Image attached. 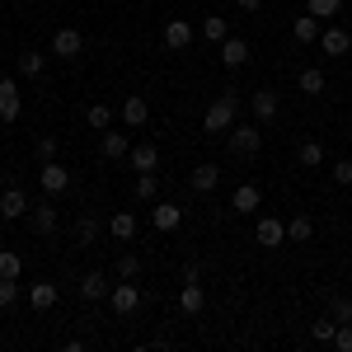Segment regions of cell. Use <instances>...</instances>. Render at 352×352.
<instances>
[{"mask_svg": "<svg viewBox=\"0 0 352 352\" xmlns=\"http://www.w3.org/2000/svg\"><path fill=\"white\" fill-rule=\"evenodd\" d=\"M235 122H240V99H235V94H230V89H226V94H221L217 104H212V109L202 113V132L221 136V132H230V127H235Z\"/></svg>", "mask_w": 352, "mask_h": 352, "instance_id": "cell-1", "label": "cell"}, {"mask_svg": "<svg viewBox=\"0 0 352 352\" xmlns=\"http://www.w3.org/2000/svg\"><path fill=\"white\" fill-rule=\"evenodd\" d=\"M38 184H43V192H47V197H61V192L71 188V169H66V164H56V160H43Z\"/></svg>", "mask_w": 352, "mask_h": 352, "instance_id": "cell-2", "label": "cell"}, {"mask_svg": "<svg viewBox=\"0 0 352 352\" xmlns=\"http://www.w3.org/2000/svg\"><path fill=\"white\" fill-rule=\"evenodd\" d=\"M80 52H85V33H80V28H56V33H52V56L76 61Z\"/></svg>", "mask_w": 352, "mask_h": 352, "instance_id": "cell-3", "label": "cell"}, {"mask_svg": "<svg viewBox=\"0 0 352 352\" xmlns=\"http://www.w3.org/2000/svg\"><path fill=\"white\" fill-rule=\"evenodd\" d=\"M109 305H113V315H132L136 305H141V292H136L132 277H122V282L109 292Z\"/></svg>", "mask_w": 352, "mask_h": 352, "instance_id": "cell-4", "label": "cell"}, {"mask_svg": "<svg viewBox=\"0 0 352 352\" xmlns=\"http://www.w3.org/2000/svg\"><path fill=\"white\" fill-rule=\"evenodd\" d=\"M258 146H263V132L258 127H244V122L230 127V151L235 155H258Z\"/></svg>", "mask_w": 352, "mask_h": 352, "instance_id": "cell-5", "label": "cell"}, {"mask_svg": "<svg viewBox=\"0 0 352 352\" xmlns=\"http://www.w3.org/2000/svg\"><path fill=\"white\" fill-rule=\"evenodd\" d=\"M151 221H155V230H160V235H174V230L184 226V207H179V202H155Z\"/></svg>", "mask_w": 352, "mask_h": 352, "instance_id": "cell-6", "label": "cell"}, {"mask_svg": "<svg viewBox=\"0 0 352 352\" xmlns=\"http://www.w3.org/2000/svg\"><path fill=\"white\" fill-rule=\"evenodd\" d=\"M249 109H254V118H258V122H272V118L282 113V99H277V89H254Z\"/></svg>", "mask_w": 352, "mask_h": 352, "instance_id": "cell-7", "label": "cell"}, {"mask_svg": "<svg viewBox=\"0 0 352 352\" xmlns=\"http://www.w3.org/2000/svg\"><path fill=\"white\" fill-rule=\"evenodd\" d=\"M28 226H33L38 235H52V230H56V197L38 202V207H28Z\"/></svg>", "mask_w": 352, "mask_h": 352, "instance_id": "cell-8", "label": "cell"}, {"mask_svg": "<svg viewBox=\"0 0 352 352\" xmlns=\"http://www.w3.org/2000/svg\"><path fill=\"white\" fill-rule=\"evenodd\" d=\"M24 113V99H19V85L14 80H0V122H14Z\"/></svg>", "mask_w": 352, "mask_h": 352, "instance_id": "cell-9", "label": "cell"}, {"mask_svg": "<svg viewBox=\"0 0 352 352\" xmlns=\"http://www.w3.org/2000/svg\"><path fill=\"white\" fill-rule=\"evenodd\" d=\"M118 118H122L127 127H146V118H151V104H146L141 94H127V99H122V109H118Z\"/></svg>", "mask_w": 352, "mask_h": 352, "instance_id": "cell-10", "label": "cell"}, {"mask_svg": "<svg viewBox=\"0 0 352 352\" xmlns=\"http://www.w3.org/2000/svg\"><path fill=\"white\" fill-rule=\"evenodd\" d=\"M254 240L263 244V249H277V244L287 240V226H282L277 217H263L258 226H254Z\"/></svg>", "mask_w": 352, "mask_h": 352, "instance_id": "cell-11", "label": "cell"}, {"mask_svg": "<svg viewBox=\"0 0 352 352\" xmlns=\"http://www.w3.org/2000/svg\"><path fill=\"white\" fill-rule=\"evenodd\" d=\"M188 43H192V24L188 19H169V24H164V47H169V52H184Z\"/></svg>", "mask_w": 352, "mask_h": 352, "instance_id": "cell-12", "label": "cell"}, {"mask_svg": "<svg viewBox=\"0 0 352 352\" xmlns=\"http://www.w3.org/2000/svg\"><path fill=\"white\" fill-rule=\"evenodd\" d=\"M127 164H132L136 174H155V169H160V151H155V146H132V151H127Z\"/></svg>", "mask_w": 352, "mask_h": 352, "instance_id": "cell-13", "label": "cell"}, {"mask_svg": "<svg viewBox=\"0 0 352 352\" xmlns=\"http://www.w3.org/2000/svg\"><path fill=\"white\" fill-rule=\"evenodd\" d=\"M202 282H197V277H184V292H179V310H184V315H202Z\"/></svg>", "mask_w": 352, "mask_h": 352, "instance_id": "cell-14", "label": "cell"}, {"mask_svg": "<svg viewBox=\"0 0 352 352\" xmlns=\"http://www.w3.org/2000/svg\"><path fill=\"white\" fill-rule=\"evenodd\" d=\"M258 202H263V192L254 188V184H240V188H235V197H230L235 217H249V212H258Z\"/></svg>", "mask_w": 352, "mask_h": 352, "instance_id": "cell-15", "label": "cell"}, {"mask_svg": "<svg viewBox=\"0 0 352 352\" xmlns=\"http://www.w3.org/2000/svg\"><path fill=\"white\" fill-rule=\"evenodd\" d=\"M320 47H324L329 56H348L352 33H348V28H324V33H320Z\"/></svg>", "mask_w": 352, "mask_h": 352, "instance_id": "cell-16", "label": "cell"}, {"mask_svg": "<svg viewBox=\"0 0 352 352\" xmlns=\"http://www.w3.org/2000/svg\"><path fill=\"white\" fill-rule=\"evenodd\" d=\"M0 217H28V197H24V188H5L0 192Z\"/></svg>", "mask_w": 352, "mask_h": 352, "instance_id": "cell-17", "label": "cell"}, {"mask_svg": "<svg viewBox=\"0 0 352 352\" xmlns=\"http://www.w3.org/2000/svg\"><path fill=\"white\" fill-rule=\"evenodd\" d=\"M99 151H104V160H127V136L122 132H113V127H104V141H99Z\"/></svg>", "mask_w": 352, "mask_h": 352, "instance_id": "cell-18", "label": "cell"}, {"mask_svg": "<svg viewBox=\"0 0 352 352\" xmlns=\"http://www.w3.org/2000/svg\"><path fill=\"white\" fill-rule=\"evenodd\" d=\"M188 184H192V192H212L221 184V169L217 164H197V169L188 174Z\"/></svg>", "mask_w": 352, "mask_h": 352, "instance_id": "cell-19", "label": "cell"}, {"mask_svg": "<svg viewBox=\"0 0 352 352\" xmlns=\"http://www.w3.org/2000/svg\"><path fill=\"white\" fill-rule=\"evenodd\" d=\"M109 292H113V287H109V277H104V272H85V277H80V296L85 300H104Z\"/></svg>", "mask_w": 352, "mask_h": 352, "instance_id": "cell-20", "label": "cell"}, {"mask_svg": "<svg viewBox=\"0 0 352 352\" xmlns=\"http://www.w3.org/2000/svg\"><path fill=\"white\" fill-rule=\"evenodd\" d=\"M56 296H61V292H56V282H33V292H28V305H33V310H52Z\"/></svg>", "mask_w": 352, "mask_h": 352, "instance_id": "cell-21", "label": "cell"}, {"mask_svg": "<svg viewBox=\"0 0 352 352\" xmlns=\"http://www.w3.org/2000/svg\"><path fill=\"white\" fill-rule=\"evenodd\" d=\"M221 61H226L230 71L244 66V61H249V43H244V38H226V43H221Z\"/></svg>", "mask_w": 352, "mask_h": 352, "instance_id": "cell-22", "label": "cell"}, {"mask_svg": "<svg viewBox=\"0 0 352 352\" xmlns=\"http://www.w3.org/2000/svg\"><path fill=\"white\" fill-rule=\"evenodd\" d=\"M292 33H296V43H315V38H320V19H315V14L305 10V14H296Z\"/></svg>", "mask_w": 352, "mask_h": 352, "instance_id": "cell-23", "label": "cell"}, {"mask_svg": "<svg viewBox=\"0 0 352 352\" xmlns=\"http://www.w3.org/2000/svg\"><path fill=\"white\" fill-rule=\"evenodd\" d=\"M43 61H47L43 52L24 47V52H19V76H28V80H33V76H43Z\"/></svg>", "mask_w": 352, "mask_h": 352, "instance_id": "cell-24", "label": "cell"}, {"mask_svg": "<svg viewBox=\"0 0 352 352\" xmlns=\"http://www.w3.org/2000/svg\"><path fill=\"white\" fill-rule=\"evenodd\" d=\"M109 230H113V240H132L136 235V217L132 212H118V217L109 221Z\"/></svg>", "mask_w": 352, "mask_h": 352, "instance_id": "cell-25", "label": "cell"}, {"mask_svg": "<svg viewBox=\"0 0 352 352\" xmlns=\"http://www.w3.org/2000/svg\"><path fill=\"white\" fill-rule=\"evenodd\" d=\"M202 38H207V43H226V38H230V33H226V19H221V14H207V19H202Z\"/></svg>", "mask_w": 352, "mask_h": 352, "instance_id": "cell-26", "label": "cell"}, {"mask_svg": "<svg viewBox=\"0 0 352 352\" xmlns=\"http://www.w3.org/2000/svg\"><path fill=\"white\" fill-rule=\"evenodd\" d=\"M300 89H305L310 99H315V94H324V71H315V66H305V71H300Z\"/></svg>", "mask_w": 352, "mask_h": 352, "instance_id": "cell-27", "label": "cell"}, {"mask_svg": "<svg viewBox=\"0 0 352 352\" xmlns=\"http://www.w3.org/2000/svg\"><path fill=\"white\" fill-rule=\"evenodd\" d=\"M315 235V221L310 217H292L287 221V240H310Z\"/></svg>", "mask_w": 352, "mask_h": 352, "instance_id": "cell-28", "label": "cell"}, {"mask_svg": "<svg viewBox=\"0 0 352 352\" xmlns=\"http://www.w3.org/2000/svg\"><path fill=\"white\" fill-rule=\"evenodd\" d=\"M24 272V258L14 249H0V277H19Z\"/></svg>", "mask_w": 352, "mask_h": 352, "instance_id": "cell-29", "label": "cell"}, {"mask_svg": "<svg viewBox=\"0 0 352 352\" xmlns=\"http://www.w3.org/2000/svg\"><path fill=\"white\" fill-rule=\"evenodd\" d=\"M19 300V277H0V310H10Z\"/></svg>", "mask_w": 352, "mask_h": 352, "instance_id": "cell-30", "label": "cell"}, {"mask_svg": "<svg viewBox=\"0 0 352 352\" xmlns=\"http://www.w3.org/2000/svg\"><path fill=\"white\" fill-rule=\"evenodd\" d=\"M305 10H310V14H315V19H333V14H338V10H343V0H310V5H305Z\"/></svg>", "mask_w": 352, "mask_h": 352, "instance_id": "cell-31", "label": "cell"}, {"mask_svg": "<svg viewBox=\"0 0 352 352\" xmlns=\"http://www.w3.org/2000/svg\"><path fill=\"white\" fill-rule=\"evenodd\" d=\"M296 155H300V164H310V169H315V164H324V146H320V141H305Z\"/></svg>", "mask_w": 352, "mask_h": 352, "instance_id": "cell-32", "label": "cell"}, {"mask_svg": "<svg viewBox=\"0 0 352 352\" xmlns=\"http://www.w3.org/2000/svg\"><path fill=\"white\" fill-rule=\"evenodd\" d=\"M85 122H89V127H109V122H113L109 104H89V109H85Z\"/></svg>", "mask_w": 352, "mask_h": 352, "instance_id": "cell-33", "label": "cell"}, {"mask_svg": "<svg viewBox=\"0 0 352 352\" xmlns=\"http://www.w3.org/2000/svg\"><path fill=\"white\" fill-rule=\"evenodd\" d=\"M333 333H338V320H333V315L315 320V343H333Z\"/></svg>", "mask_w": 352, "mask_h": 352, "instance_id": "cell-34", "label": "cell"}, {"mask_svg": "<svg viewBox=\"0 0 352 352\" xmlns=\"http://www.w3.org/2000/svg\"><path fill=\"white\" fill-rule=\"evenodd\" d=\"M94 235H99V221H94V217H80V221H76V240H80V244H89Z\"/></svg>", "mask_w": 352, "mask_h": 352, "instance_id": "cell-35", "label": "cell"}, {"mask_svg": "<svg viewBox=\"0 0 352 352\" xmlns=\"http://www.w3.org/2000/svg\"><path fill=\"white\" fill-rule=\"evenodd\" d=\"M136 197H160V184H155V174H141V179H136Z\"/></svg>", "mask_w": 352, "mask_h": 352, "instance_id": "cell-36", "label": "cell"}, {"mask_svg": "<svg viewBox=\"0 0 352 352\" xmlns=\"http://www.w3.org/2000/svg\"><path fill=\"white\" fill-rule=\"evenodd\" d=\"M333 184H338V188L352 184V160H333Z\"/></svg>", "mask_w": 352, "mask_h": 352, "instance_id": "cell-37", "label": "cell"}, {"mask_svg": "<svg viewBox=\"0 0 352 352\" xmlns=\"http://www.w3.org/2000/svg\"><path fill=\"white\" fill-rule=\"evenodd\" d=\"M136 272H141V258L136 254H122L118 258V277H136Z\"/></svg>", "mask_w": 352, "mask_h": 352, "instance_id": "cell-38", "label": "cell"}, {"mask_svg": "<svg viewBox=\"0 0 352 352\" xmlns=\"http://www.w3.org/2000/svg\"><path fill=\"white\" fill-rule=\"evenodd\" d=\"M38 160H56V136H38Z\"/></svg>", "mask_w": 352, "mask_h": 352, "instance_id": "cell-39", "label": "cell"}, {"mask_svg": "<svg viewBox=\"0 0 352 352\" xmlns=\"http://www.w3.org/2000/svg\"><path fill=\"white\" fill-rule=\"evenodd\" d=\"M329 310H333V320H338V324H352V300H333Z\"/></svg>", "mask_w": 352, "mask_h": 352, "instance_id": "cell-40", "label": "cell"}, {"mask_svg": "<svg viewBox=\"0 0 352 352\" xmlns=\"http://www.w3.org/2000/svg\"><path fill=\"white\" fill-rule=\"evenodd\" d=\"M333 348L352 352V324H343V329H338V333H333Z\"/></svg>", "mask_w": 352, "mask_h": 352, "instance_id": "cell-41", "label": "cell"}, {"mask_svg": "<svg viewBox=\"0 0 352 352\" xmlns=\"http://www.w3.org/2000/svg\"><path fill=\"white\" fill-rule=\"evenodd\" d=\"M258 5H263V0H240V10H244V14H254Z\"/></svg>", "mask_w": 352, "mask_h": 352, "instance_id": "cell-42", "label": "cell"}]
</instances>
